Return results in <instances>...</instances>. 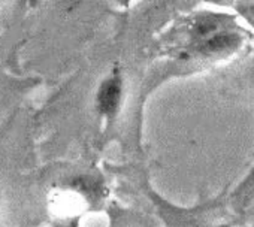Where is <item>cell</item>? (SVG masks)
I'll use <instances>...</instances> for the list:
<instances>
[{
	"label": "cell",
	"mask_w": 254,
	"mask_h": 227,
	"mask_svg": "<svg viewBox=\"0 0 254 227\" xmlns=\"http://www.w3.org/2000/svg\"><path fill=\"white\" fill-rule=\"evenodd\" d=\"M120 97H121V82H120V79L112 78V79L105 81L102 84V87L99 90V96H97V103H99L100 112L106 114V115L114 114L117 111V108H118Z\"/></svg>",
	"instance_id": "cell-1"
},
{
	"label": "cell",
	"mask_w": 254,
	"mask_h": 227,
	"mask_svg": "<svg viewBox=\"0 0 254 227\" xmlns=\"http://www.w3.org/2000/svg\"><path fill=\"white\" fill-rule=\"evenodd\" d=\"M236 41H238V38L235 35H217V36L211 38L208 42H205L203 51H206V53L221 51V50L232 47Z\"/></svg>",
	"instance_id": "cell-2"
}]
</instances>
